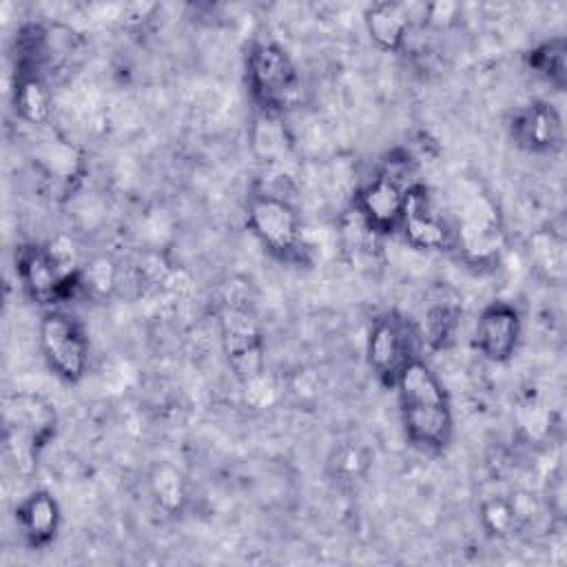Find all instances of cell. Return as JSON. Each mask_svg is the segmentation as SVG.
<instances>
[{
  "mask_svg": "<svg viewBox=\"0 0 567 567\" xmlns=\"http://www.w3.org/2000/svg\"><path fill=\"white\" fill-rule=\"evenodd\" d=\"M365 27L372 40L381 49H399L410 29V16L403 4L396 2H379L372 4L365 13Z\"/></svg>",
  "mask_w": 567,
  "mask_h": 567,
  "instance_id": "15",
  "label": "cell"
},
{
  "mask_svg": "<svg viewBox=\"0 0 567 567\" xmlns=\"http://www.w3.org/2000/svg\"><path fill=\"white\" fill-rule=\"evenodd\" d=\"M396 385L410 439L427 450L443 447L452 434V412L436 374L423 361L412 359L401 370Z\"/></svg>",
  "mask_w": 567,
  "mask_h": 567,
  "instance_id": "1",
  "label": "cell"
},
{
  "mask_svg": "<svg viewBox=\"0 0 567 567\" xmlns=\"http://www.w3.org/2000/svg\"><path fill=\"white\" fill-rule=\"evenodd\" d=\"M248 80L255 97L268 111L286 109L299 95V75L290 58L270 42L257 44L250 51Z\"/></svg>",
  "mask_w": 567,
  "mask_h": 567,
  "instance_id": "3",
  "label": "cell"
},
{
  "mask_svg": "<svg viewBox=\"0 0 567 567\" xmlns=\"http://www.w3.org/2000/svg\"><path fill=\"white\" fill-rule=\"evenodd\" d=\"M58 523H60L58 503L44 492L27 496L18 507L20 532L35 547L47 545L55 536Z\"/></svg>",
  "mask_w": 567,
  "mask_h": 567,
  "instance_id": "14",
  "label": "cell"
},
{
  "mask_svg": "<svg viewBox=\"0 0 567 567\" xmlns=\"http://www.w3.org/2000/svg\"><path fill=\"white\" fill-rule=\"evenodd\" d=\"M53 410L33 394H16L4 405V450L20 470H29L53 434Z\"/></svg>",
  "mask_w": 567,
  "mask_h": 567,
  "instance_id": "2",
  "label": "cell"
},
{
  "mask_svg": "<svg viewBox=\"0 0 567 567\" xmlns=\"http://www.w3.org/2000/svg\"><path fill=\"white\" fill-rule=\"evenodd\" d=\"M512 135L527 151L547 153V151L560 148L563 144L560 115L551 104L534 102L514 115Z\"/></svg>",
  "mask_w": 567,
  "mask_h": 567,
  "instance_id": "13",
  "label": "cell"
},
{
  "mask_svg": "<svg viewBox=\"0 0 567 567\" xmlns=\"http://www.w3.org/2000/svg\"><path fill=\"white\" fill-rule=\"evenodd\" d=\"M481 518H483V525L489 529V534H496V536H507L509 532H514L518 523L514 505L505 498L485 501L481 507Z\"/></svg>",
  "mask_w": 567,
  "mask_h": 567,
  "instance_id": "20",
  "label": "cell"
},
{
  "mask_svg": "<svg viewBox=\"0 0 567 567\" xmlns=\"http://www.w3.org/2000/svg\"><path fill=\"white\" fill-rule=\"evenodd\" d=\"M412 186L403 182V171L392 166L377 175L359 193V210L370 230H388L401 221L403 206Z\"/></svg>",
  "mask_w": 567,
  "mask_h": 567,
  "instance_id": "7",
  "label": "cell"
},
{
  "mask_svg": "<svg viewBox=\"0 0 567 567\" xmlns=\"http://www.w3.org/2000/svg\"><path fill=\"white\" fill-rule=\"evenodd\" d=\"M529 64L545 80L554 82L556 86H563L565 84V66H567L565 64V40L556 38V40H549V42L540 44L538 49H534L529 55Z\"/></svg>",
  "mask_w": 567,
  "mask_h": 567,
  "instance_id": "18",
  "label": "cell"
},
{
  "mask_svg": "<svg viewBox=\"0 0 567 567\" xmlns=\"http://www.w3.org/2000/svg\"><path fill=\"white\" fill-rule=\"evenodd\" d=\"M456 239L461 248L474 259H485L498 250L501 219L496 206L487 195L474 193L470 199L463 202L458 213Z\"/></svg>",
  "mask_w": 567,
  "mask_h": 567,
  "instance_id": "8",
  "label": "cell"
},
{
  "mask_svg": "<svg viewBox=\"0 0 567 567\" xmlns=\"http://www.w3.org/2000/svg\"><path fill=\"white\" fill-rule=\"evenodd\" d=\"M532 250H534V257L538 261L540 268H545L549 275L554 277H560L563 275V266H565V252H563V241L556 239L551 233L545 235H536L534 241H532Z\"/></svg>",
  "mask_w": 567,
  "mask_h": 567,
  "instance_id": "21",
  "label": "cell"
},
{
  "mask_svg": "<svg viewBox=\"0 0 567 567\" xmlns=\"http://www.w3.org/2000/svg\"><path fill=\"white\" fill-rule=\"evenodd\" d=\"M151 489H153V496L159 503V507H164L166 512L179 509L186 498L184 478L173 465L155 467V472L151 476Z\"/></svg>",
  "mask_w": 567,
  "mask_h": 567,
  "instance_id": "17",
  "label": "cell"
},
{
  "mask_svg": "<svg viewBox=\"0 0 567 567\" xmlns=\"http://www.w3.org/2000/svg\"><path fill=\"white\" fill-rule=\"evenodd\" d=\"M248 224L252 233L279 255H290L301 244V226L295 208L277 195H257L250 202Z\"/></svg>",
  "mask_w": 567,
  "mask_h": 567,
  "instance_id": "6",
  "label": "cell"
},
{
  "mask_svg": "<svg viewBox=\"0 0 567 567\" xmlns=\"http://www.w3.org/2000/svg\"><path fill=\"white\" fill-rule=\"evenodd\" d=\"M16 109L31 124H40V122L47 120V115H49V93H47L40 78L18 80Z\"/></svg>",
  "mask_w": 567,
  "mask_h": 567,
  "instance_id": "16",
  "label": "cell"
},
{
  "mask_svg": "<svg viewBox=\"0 0 567 567\" xmlns=\"http://www.w3.org/2000/svg\"><path fill=\"white\" fill-rule=\"evenodd\" d=\"M40 343L51 370L64 381L82 379L89 361L86 337L80 323L64 312H49L40 323Z\"/></svg>",
  "mask_w": 567,
  "mask_h": 567,
  "instance_id": "5",
  "label": "cell"
},
{
  "mask_svg": "<svg viewBox=\"0 0 567 567\" xmlns=\"http://www.w3.org/2000/svg\"><path fill=\"white\" fill-rule=\"evenodd\" d=\"M401 224L405 239L416 248H447L452 241V230L445 226L443 217L434 213L430 197L421 186L410 188Z\"/></svg>",
  "mask_w": 567,
  "mask_h": 567,
  "instance_id": "12",
  "label": "cell"
},
{
  "mask_svg": "<svg viewBox=\"0 0 567 567\" xmlns=\"http://www.w3.org/2000/svg\"><path fill=\"white\" fill-rule=\"evenodd\" d=\"M458 326V310L450 303H436L425 317V337L432 348H443L454 339Z\"/></svg>",
  "mask_w": 567,
  "mask_h": 567,
  "instance_id": "19",
  "label": "cell"
},
{
  "mask_svg": "<svg viewBox=\"0 0 567 567\" xmlns=\"http://www.w3.org/2000/svg\"><path fill=\"white\" fill-rule=\"evenodd\" d=\"M368 359L381 381L390 385L396 383L401 370L414 359L412 337L401 319L383 317L372 326L368 339Z\"/></svg>",
  "mask_w": 567,
  "mask_h": 567,
  "instance_id": "10",
  "label": "cell"
},
{
  "mask_svg": "<svg viewBox=\"0 0 567 567\" xmlns=\"http://www.w3.org/2000/svg\"><path fill=\"white\" fill-rule=\"evenodd\" d=\"M221 343L235 377L246 385L264 374V334L259 319L241 306H228L219 319Z\"/></svg>",
  "mask_w": 567,
  "mask_h": 567,
  "instance_id": "4",
  "label": "cell"
},
{
  "mask_svg": "<svg viewBox=\"0 0 567 567\" xmlns=\"http://www.w3.org/2000/svg\"><path fill=\"white\" fill-rule=\"evenodd\" d=\"M18 275L27 292L40 303L66 299L78 286H82L80 272L71 277H62L49 250L38 246L35 248L29 246L18 252Z\"/></svg>",
  "mask_w": 567,
  "mask_h": 567,
  "instance_id": "9",
  "label": "cell"
},
{
  "mask_svg": "<svg viewBox=\"0 0 567 567\" xmlns=\"http://www.w3.org/2000/svg\"><path fill=\"white\" fill-rule=\"evenodd\" d=\"M520 337V319L514 306L496 301L487 306L476 323V346L492 361H507Z\"/></svg>",
  "mask_w": 567,
  "mask_h": 567,
  "instance_id": "11",
  "label": "cell"
},
{
  "mask_svg": "<svg viewBox=\"0 0 567 567\" xmlns=\"http://www.w3.org/2000/svg\"><path fill=\"white\" fill-rule=\"evenodd\" d=\"M80 277L89 290H93L97 295H106L117 284V268L111 259L97 257L91 261V266H86L84 272L80 270Z\"/></svg>",
  "mask_w": 567,
  "mask_h": 567,
  "instance_id": "22",
  "label": "cell"
}]
</instances>
